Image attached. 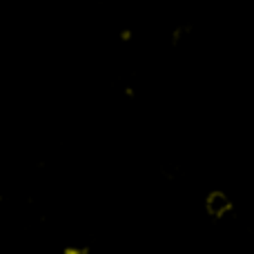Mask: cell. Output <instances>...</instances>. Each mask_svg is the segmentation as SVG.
<instances>
[{
  "label": "cell",
  "instance_id": "1",
  "mask_svg": "<svg viewBox=\"0 0 254 254\" xmlns=\"http://www.w3.org/2000/svg\"><path fill=\"white\" fill-rule=\"evenodd\" d=\"M205 212L212 216V219H223L225 214L232 212V201L225 192L221 190H214L205 196Z\"/></svg>",
  "mask_w": 254,
  "mask_h": 254
}]
</instances>
